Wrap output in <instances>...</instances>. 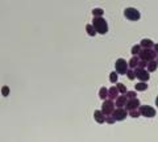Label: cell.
<instances>
[{"label": "cell", "instance_id": "6da1fadb", "mask_svg": "<svg viewBox=\"0 0 158 142\" xmlns=\"http://www.w3.org/2000/svg\"><path fill=\"white\" fill-rule=\"evenodd\" d=\"M92 26L95 28L96 33H100V34H105L108 32V24L105 19H103L102 16H94L92 19Z\"/></svg>", "mask_w": 158, "mask_h": 142}, {"label": "cell", "instance_id": "7a4b0ae2", "mask_svg": "<svg viewBox=\"0 0 158 142\" xmlns=\"http://www.w3.org/2000/svg\"><path fill=\"white\" fill-rule=\"evenodd\" d=\"M137 55L140 57V59H144V61H146V62L157 58V53L154 51L153 47H149V49H144V47H141V50L138 51Z\"/></svg>", "mask_w": 158, "mask_h": 142}, {"label": "cell", "instance_id": "3957f363", "mask_svg": "<svg viewBox=\"0 0 158 142\" xmlns=\"http://www.w3.org/2000/svg\"><path fill=\"white\" fill-rule=\"evenodd\" d=\"M124 16H125V19H128L130 21H138L141 19V15H140V12L136 9V8H125V11H124Z\"/></svg>", "mask_w": 158, "mask_h": 142}, {"label": "cell", "instance_id": "277c9868", "mask_svg": "<svg viewBox=\"0 0 158 142\" xmlns=\"http://www.w3.org/2000/svg\"><path fill=\"white\" fill-rule=\"evenodd\" d=\"M103 101H104V103H103L102 109H100V111H102L105 116H111L112 112H113V109H115L113 100H111V99H105V100H103Z\"/></svg>", "mask_w": 158, "mask_h": 142}, {"label": "cell", "instance_id": "5b68a950", "mask_svg": "<svg viewBox=\"0 0 158 142\" xmlns=\"http://www.w3.org/2000/svg\"><path fill=\"white\" fill-rule=\"evenodd\" d=\"M138 111H140V113H141V116L149 117V119L154 117V116H156V113H157L156 109H154L153 107H150V105H140Z\"/></svg>", "mask_w": 158, "mask_h": 142}, {"label": "cell", "instance_id": "8992f818", "mask_svg": "<svg viewBox=\"0 0 158 142\" xmlns=\"http://www.w3.org/2000/svg\"><path fill=\"white\" fill-rule=\"evenodd\" d=\"M115 68H116V72L118 75H125L127 70H128V63H127L125 59L118 58L115 63Z\"/></svg>", "mask_w": 158, "mask_h": 142}, {"label": "cell", "instance_id": "52a82bcc", "mask_svg": "<svg viewBox=\"0 0 158 142\" xmlns=\"http://www.w3.org/2000/svg\"><path fill=\"white\" fill-rule=\"evenodd\" d=\"M135 75L137 79H140L141 82H148L150 79V74H149L148 70L142 67H135Z\"/></svg>", "mask_w": 158, "mask_h": 142}, {"label": "cell", "instance_id": "ba28073f", "mask_svg": "<svg viewBox=\"0 0 158 142\" xmlns=\"http://www.w3.org/2000/svg\"><path fill=\"white\" fill-rule=\"evenodd\" d=\"M111 116L115 119V121H123L128 116V111L124 109V108H117V109H113Z\"/></svg>", "mask_w": 158, "mask_h": 142}, {"label": "cell", "instance_id": "9c48e42d", "mask_svg": "<svg viewBox=\"0 0 158 142\" xmlns=\"http://www.w3.org/2000/svg\"><path fill=\"white\" fill-rule=\"evenodd\" d=\"M125 109L127 111H132V109H136V108L140 107V100L137 98H132V99H128V101L125 103Z\"/></svg>", "mask_w": 158, "mask_h": 142}, {"label": "cell", "instance_id": "30bf717a", "mask_svg": "<svg viewBox=\"0 0 158 142\" xmlns=\"http://www.w3.org/2000/svg\"><path fill=\"white\" fill-rule=\"evenodd\" d=\"M115 100H116V103H115V104H116L117 108H123L124 105H125V103L128 101V98H127L125 93H121V96H117Z\"/></svg>", "mask_w": 158, "mask_h": 142}, {"label": "cell", "instance_id": "8fae6325", "mask_svg": "<svg viewBox=\"0 0 158 142\" xmlns=\"http://www.w3.org/2000/svg\"><path fill=\"white\" fill-rule=\"evenodd\" d=\"M94 119H95L96 122L104 124L105 122V114L103 113L102 111H95V112H94Z\"/></svg>", "mask_w": 158, "mask_h": 142}, {"label": "cell", "instance_id": "7c38bea8", "mask_svg": "<svg viewBox=\"0 0 158 142\" xmlns=\"http://www.w3.org/2000/svg\"><path fill=\"white\" fill-rule=\"evenodd\" d=\"M118 96V90L117 87H111V88H108V99H111V100H115Z\"/></svg>", "mask_w": 158, "mask_h": 142}, {"label": "cell", "instance_id": "4fadbf2b", "mask_svg": "<svg viewBox=\"0 0 158 142\" xmlns=\"http://www.w3.org/2000/svg\"><path fill=\"white\" fill-rule=\"evenodd\" d=\"M146 67H148V71H149V72H153V71L157 70L158 63H157L156 59H151V61H149V62L146 63Z\"/></svg>", "mask_w": 158, "mask_h": 142}, {"label": "cell", "instance_id": "5bb4252c", "mask_svg": "<svg viewBox=\"0 0 158 142\" xmlns=\"http://www.w3.org/2000/svg\"><path fill=\"white\" fill-rule=\"evenodd\" d=\"M154 42L151 40H149V38H145V40L141 41V44H140V46L144 47V49H149V47H153Z\"/></svg>", "mask_w": 158, "mask_h": 142}, {"label": "cell", "instance_id": "9a60e30c", "mask_svg": "<svg viewBox=\"0 0 158 142\" xmlns=\"http://www.w3.org/2000/svg\"><path fill=\"white\" fill-rule=\"evenodd\" d=\"M138 61H140V57H138V55H133L132 58H130V61L128 62V67L135 68L136 66L138 65Z\"/></svg>", "mask_w": 158, "mask_h": 142}, {"label": "cell", "instance_id": "2e32d148", "mask_svg": "<svg viewBox=\"0 0 158 142\" xmlns=\"http://www.w3.org/2000/svg\"><path fill=\"white\" fill-rule=\"evenodd\" d=\"M136 91H146L148 90V83L146 82H140V83L136 84Z\"/></svg>", "mask_w": 158, "mask_h": 142}, {"label": "cell", "instance_id": "e0dca14e", "mask_svg": "<svg viewBox=\"0 0 158 142\" xmlns=\"http://www.w3.org/2000/svg\"><path fill=\"white\" fill-rule=\"evenodd\" d=\"M86 32H87V34L91 36V37H94V36L96 34V31H95V28L92 26V24H87L86 25Z\"/></svg>", "mask_w": 158, "mask_h": 142}, {"label": "cell", "instance_id": "ac0fdd59", "mask_svg": "<svg viewBox=\"0 0 158 142\" xmlns=\"http://www.w3.org/2000/svg\"><path fill=\"white\" fill-rule=\"evenodd\" d=\"M108 96V88H105V87H102L99 91V98L102 99V100H105Z\"/></svg>", "mask_w": 158, "mask_h": 142}, {"label": "cell", "instance_id": "d6986e66", "mask_svg": "<svg viewBox=\"0 0 158 142\" xmlns=\"http://www.w3.org/2000/svg\"><path fill=\"white\" fill-rule=\"evenodd\" d=\"M117 79H118V74L116 71H113V72L109 74V82H111V83H116Z\"/></svg>", "mask_w": 158, "mask_h": 142}, {"label": "cell", "instance_id": "ffe728a7", "mask_svg": "<svg viewBox=\"0 0 158 142\" xmlns=\"http://www.w3.org/2000/svg\"><path fill=\"white\" fill-rule=\"evenodd\" d=\"M129 112V116L130 117H133V119H136V117H140L141 116V113H140V111H138V108H136V109H132V111H128Z\"/></svg>", "mask_w": 158, "mask_h": 142}, {"label": "cell", "instance_id": "44dd1931", "mask_svg": "<svg viewBox=\"0 0 158 142\" xmlns=\"http://www.w3.org/2000/svg\"><path fill=\"white\" fill-rule=\"evenodd\" d=\"M92 15L94 16H103V15H104V11L102 9V8H94L92 9Z\"/></svg>", "mask_w": 158, "mask_h": 142}, {"label": "cell", "instance_id": "7402d4cb", "mask_svg": "<svg viewBox=\"0 0 158 142\" xmlns=\"http://www.w3.org/2000/svg\"><path fill=\"white\" fill-rule=\"evenodd\" d=\"M116 87H117V90H118V92H120V93H127V91H128L127 87L124 86V84H121V83H117Z\"/></svg>", "mask_w": 158, "mask_h": 142}, {"label": "cell", "instance_id": "603a6c76", "mask_svg": "<svg viewBox=\"0 0 158 142\" xmlns=\"http://www.w3.org/2000/svg\"><path fill=\"white\" fill-rule=\"evenodd\" d=\"M125 74H127V76H128L130 80H133V79L136 78V75H135V70H132V68H128Z\"/></svg>", "mask_w": 158, "mask_h": 142}, {"label": "cell", "instance_id": "cb8c5ba5", "mask_svg": "<svg viewBox=\"0 0 158 142\" xmlns=\"http://www.w3.org/2000/svg\"><path fill=\"white\" fill-rule=\"evenodd\" d=\"M1 95H3V96H8V95H10V87H8V86H3V88H1Z\"/></svg>", "mask_w": 158, "mask_h": 142}, {"label": "cell", "instance_id": "d4e9b609", "mask_svg": "<svg viewBox=\"0 0 158 142\" xmlns=\"http://www.w3.org/2000/svg\"><path fill=\"white\" fill-rule=\"evenodd\" d=\"M140 50H141V46H140V45H135V46L132 47V54L133 55H137Z\"/></svg>", "mask_w": 158, "mask_h": 142}, {"label": "cell", "instance_id": "484cf974", "mask_svg": "<svg viewBox=\"0 0 158 142\" xmlns=\"http://www.w3.org/2000/svg\"><path fill=\"white\" fill-rule=\"evenodd\" d=\"M146 61H144V59H140V61H138V65L137 66H136V67H142V68H145V67H146Z\"/></svg>", "mask_w": 158, "mask_h": 142}, {"label": "cell", "instance_id": "4316f807", "mask_svg": "<svg viewBox=\"0 0 158 142\" xmlns=\"http://www.w3.org/2000/svg\"><path fill=\"white\" fill-rule=\"evenodd\" d=\"M127 98L128 99H132V98H136V95H137V93H136L135 91H127Z\"/></svg>", "mask_w": 158, "mask_h": 142}, {"label": "cell", "instance_id": "83f0119b", "mask_svg": "<svg viewBox=\"0 0 158 142\" xmlns=\"http://www.w3.org/2000/svg\"><path fill=\"white\" fill-rule=\"evenodd\" d=\"M105 122L107 124H115L116 121H115V119L112 116H105Z\"/></svg>", "mask_w": 158, "mask_h": 142}, {"label": "cell", "instance_id": "f1b7e54d", "mask_svg": "<svg viewBox=\"0 0 158 142\" xmlns=\"http://www.w3.org/2000/svg\"><path fill=\"white\" fill-rule=\"evenodd\" d=\"M153 49H154V51L158 54V44H156V45H153Z\"/></svg>", "mask_w": 158, "mask_h": 142}, {"label": "cell", "instance_id": "f546056e", "mask_svg": "<svg viewBox=\"0 0 158 142\" xmlns=\"http://www.w3.org/2000/svg\"><path fill=\"white\" fill-rule=\"evenodd\" d=\"M156 105H157V108H158V96H157V99H156Z\"/></svg>", "mask_w": 158, "mask_h": 142}, {"label": "cell", "instance_id": "4dcf8cb0", "mask_svg": "<svg viewBox=\"0 0 158 142\" xmlns=\"http://www.w3.org/2000/svg\"><path fill=\"white\" fill-rule=\"evenodd\" d=\"M157 63H158V61H157Z\"/></svg>", "mask_w": 158, "mask_h": 142}]
</instances>
